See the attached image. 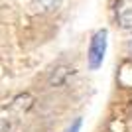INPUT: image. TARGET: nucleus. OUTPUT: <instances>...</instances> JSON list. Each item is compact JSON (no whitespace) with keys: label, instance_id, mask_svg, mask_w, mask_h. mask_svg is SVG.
<instances>
[{"label":"nucleus","instance_id":"5","mask_svg":"<svg viewBox=\"0 0 132 132\" xmlns=\"http://www.w3.org/2000/svg\"><path fill=\"white\" fill-rule=\"evenodd\" d=\"M63 0H32V8L39 14H50V12H55L61 6Z\"/></svg>","mask_w":132,"mask_h":132},{"label":"nucleus","instance_id":"3","mask_svg":"<svg viewBox=\"0 0 132 132\" xmlns=\"http://www.w3.org/2000/svg\"><path fill=\"white\" fill-rule=\"evenodd\" d=\"M73 73H75L73 67H69V65H57L53 71H51V75H50V85H51V87H61V85H65Z\"/></svg>","mask_w":132,"mask_h":132},{"label":"nucleus","instance_id":"8","mask_svg":"<svg viewBox=\"0 0 132 132\" xmlns=\"http://www.w3.org/2000/svg\"><path fill=\"white\" fill-rule=\"evenodd\" d=\"M79 128H81V120H75L71 128H67V132H79Z\"/></svg>","mask_w":132,"mask_h":132},{"label":"nucleus","instance_id":"7","mask_svg":"<svg viewBox=\"0 0 132 132\" xmlns=\"http://www.w3.org/2000/svg\"><path fill=\"white\" fill-rule=\"evenodd\" d=\"M32 105H34V97L32 95H20V97H16L14 99V109H18V110H28V109H32Z\"/></svg>","mask_w":132,"mask_h":132},{"label":"nucleus","instance_id":"2","mask_svg":"<svg viewBox=\"0 0 132 132\" xmlns=\"http://www.w3.org/2000/svg\"><path fill=\"white\" fill-rule=\"evenodd\" d=\"M114 18L122 30H132V0H116Z\"/></svg>","mask_w":132,"mask_h":132},{"label":"nucleus","instance_id":"6","mask_svg":"<svg viewBox=\"0 0 132 132\" xmlns=\"http://www.w3.org/2000/svg\"><path fill=\"white\" fill-rule=\"evenodd\" d=\"M106 132H130L126 118L124 116H112L106 122Z\"/></svg>","mask_w":132,"mask_h":132},{"label":"nucleus","instance_id":"1","mask_svg":"<svg viewBox=\"0 0 132 132\" xmlns=\"http://www.w3.org/2000/svg\"><path fill=\"white\" fill-rule=\"evenodd\" d=\"M105 51H106V30H99L91 38V44H89V67L91 69H99L103 65V59H105Z\"/></svg>","mask_w":132,"mask_h":132},{"label":"nucleus","instance_id":"4","mask_svg":"<svg viewBox=\"0 0 132 132\" xmlns=\"http://www.w3.org/2000/svg\"><path fill=\"white\" fill-rule=\"evenodd\" d=\"M118 83H120L124 89H130L132 87V59L122 61L120 69H118V75H116Z\"/></svg>","mask_w":132,"mask_h":132}]
</instances>
